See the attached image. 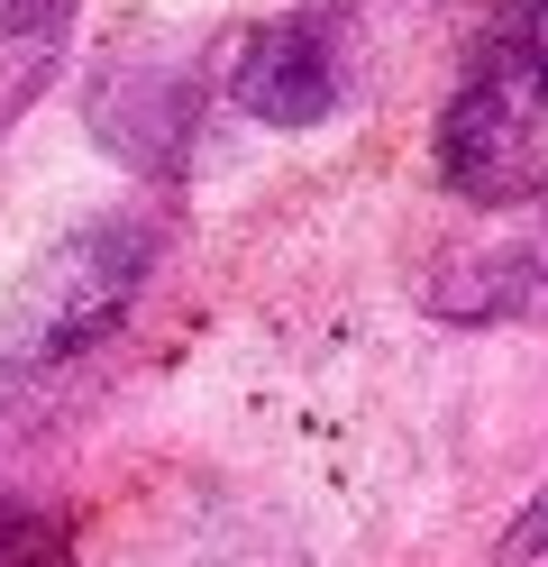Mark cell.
I'll return each mask as SVG.
<instances>
[{
    "instance_id": "obj_1",
    "label": "cell",
    "mask_w": 548,
    "mask_h": 567,
    "mask_svg": "<svg viewBox=\"0 0 548 567\" xmlns=\"http://www.w3.org/2000/svg\"><path fill=\"white\" fill-rule=\"evenodd\" d=\"M438 184L475 210L548 202V0H494L438 101Z\"/></svg>"
},
{
    "instance_id": "obj_2",
    "label": "cell",
    "mask_w": 548,
    "mask_h": 567,
    "mask_svg": "<svg viewBox=\"0 0 548 567\" xmlns=\"http://www.w3.org/2000/svg\"><path fill=\"white\" fill-rule=\"evenodd\" d=\"M165 266V220L156 210H101V220L64 229L10 293H0V394H28L137 311V293Z\"/></svg>"
},
{
    "instance_id": "obj_3",
    "label": "cell",
    "mask_w": 548,
    "mask_h": 567,
    "mask_svg": "<svg viewBox=\"0 0 548 567\" xmlns=\"http://www.w3.org/2000/svg\"><path fill=\"white\" fill-rule=\"evenodd\" d=\"M375 83V19L356 0H302L256 19L229 55V101L256 128H320Z\"/></svg>"
},
{
    "instance_id": "obj_4",
    "label": "cell",
    "mask_w": 548,
    "mask_h": 567,
    "mask_svg": "<svg viewBox=\"0 0 548 567\" xmlns=\"http://www.w3.org/2000/svg\"><path fill=\"white\" fill-rule=\"evenodd\" d=\"M193 120H201V83L183 64H120L101 92H92V128L110 156H128L137 174H174L183 147H193Z\"/></svg>"
},
{
    "instance_id": "obj_5",
    "label": "cell",
    "mask_w": 548,
    "mask_h": 567,
    "mask_svg": "<svg viewBox=\"0 0 548 567\" xmlns=\"http://www.w3.org/2000/svg\"><path fill=\"white\" fill-rule=\"evenodd\" d=\"M438 311H457V321H511V311H539L548 302V210L521 220L511 238L475 247L457 275H438Z\"/></svg>"
},
{
    "instance_id": "obj_6",
    "label": "cell",
    "mask_w": 548,
    "mask_h": 567,
    "mask_svg": "<svg viewBox=\"0 0 548 567\" xmlns=\"http://www.w3.org/2000/svg\"><path fill=\"white\" fill-rule=\"evenodd\" d=\"M0 567H83V549H73L64 513H28V504H10V513H0Z\"/></svg>"
},
{
    "instance_id": "obj_7",
    "label": "cell",
    "mask_w": 548,
    "mask_h": 567,
    "mask_svg": "<svg viewBox=\"0 0 548 567\" xmlns=\"http://www.w3.org/2000/svg\"><path fill=\"white\" fill-rule=\"evenodd\" d=\"M503 558H548V485L521 504V522H511V540H503Z\"/></svg>"
},
{
    "instance_id": "obj_8",
    "label": "cell",
    "mask_w": 548,
    "mask_h": 567,
    "mask_svg": "<svg viewBox=\"0 0 548 567\" xmlns=\"http://www.w3.org/2000/svg\"><path fill=\"white\" fill-rule=\"evenodd\" d=\"M55 19H64V0H0V38H37Z\"/></svg>"
}]
</instances>
